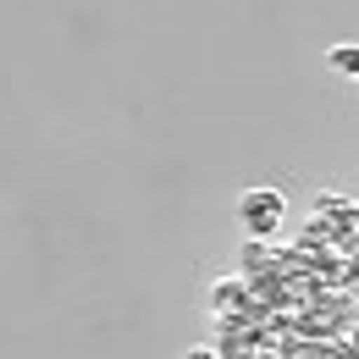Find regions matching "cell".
Instances as JSON below:
<instances>
[{"instance_id":"obj_2","label":"cell","mask_w":359,"mask_h":359,"mask_svg":"<svg viewBox=\"0 0 359 359\" xmlns=\"http://www.w3.org/2000/svg\"><path fill=\"white\" fill-rule=\"evenodd\" d=\"M332 67H337V72H354V78H359V45H337V50H332Z\"/></svg>"},{"instance_id":"obj_1","label":"cell","mask_w":359,"mask_h":359,"mask_svg":"<svg viewBox=\"0 0 359 359\" xmlns=\"http://www.w3.org/2000/svg\"><path fill=\"white\" fill-rule=\"evenodd\" d=\"M243 222L255 226V232H271V226L282 222V199L276 194H249L243 199Z\"/></svg>"}]
</instances>
